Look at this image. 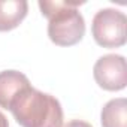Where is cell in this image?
I'll return each instance as SVG.
<instances>
[{
    "label": "cell",
    "mask_w": 127,
    "mask_h": 127,
    "mask_svg": "<svg viewBox=\"0 0 127 127\" xmlns=\"http://www.w3.org/2000/svg\"><path fill=\"white\" fill-rule=\"evenodd\" d=\"M29 11L26 0H0V32H9L21 24Z\"/></svg>",
    "instance_id": "cell-6"
},
{
    "label": "cell",
    "mask_w": 127,
    "mask_h": 127,
    "mask_svg": "<svg viewBox=\"0 0 127 127\" xmlns=\"http://www.w3.org/2000/svg\"><path fill=\"white\" fill-rule=\"evenodd\" d=\"M30 85L29 78L18 70L0 72V108L9 109L18 94Z\"/></svg>",
    "instance_id": "cell-5"
},
{
    "label": "cell",
    "mask_w": 127,
    "mask_h": 127,
    "mask_svg": "<svg viewBox=\"0 0 127 127\" xmlns=\"http://www.w3.org/2000/svg\"><path fill=\"white\" fill-rule=\"evenodd\" d=\"M84 2H46L40 0L42 15L48 18V36L58 46L78 43L85 34V21L78 6Z\"/></svg>",
    "instance_id": "cell-2"
},
{
    "label": "cell",
    "mask_w": 127,
    "mask_h": 127,
    "mask_svg": "<svg viewBox=\"0 0 127 127\" xmlns=\"http://www.w3.org/2000/svg\"><path fill=\"white\" fill-rule=\"evenodd\" d=\"M94 40L103 48H118L127 40V17L114 8L96 12L91 23Z\"/></svg>",
    "instance_id": "cell-3"
},
{
    "label": "cell",
    "mask_w": 127,
    "mask_h": 127,
    "mask_svg": "<svg viewBox=\"0 0 127 127\" xmlns=\"http://www.w3.org/2000/svg\"><path fill=\"white\" fill-rule=\"evenodd\" d=\"M61 127H93V126L84 120H70L66 124H63Z\"/></svg>",
    "instance_id": "cell-8"
},
{
    "label": "cell",
    "mask_w": 127,
    "mask_h": 127,
    "mask_svg": "<svg viewBox=\"0 0 127 127\" xmlns=\"http://www.w3.org/2000/svg\"><path fill=\"white\" fill-rule=\"evenodd\" d=\"M0 127H9V123H8V118L0 112Z\"/></svg>",
    "instance_id": "cell-9"
},
{
    "label": "cell",
    "mask_w": 127,
    "mask_h": 127,
    "mask_svg": "<svg viewBox=\"0 0 127 127\" xmlns=\"http://www.w3.org/2000/svg\"><path fill=\"white\" fill-rule=\"evenodd\" d=\"M102 127H127V100L117 97L109 100L100 112Z\"/></svg>",
    "instance_id": "cell-7"
},
{
    "label": "cell",
    "mask_w": 127,
    "mask_h": 127,
    "mask_svg": "<svg viewBox=\"0 0 127 127\" xmlns=\"http://www.w3.org/2000/svg\"><path fill=\"white\" fill-rule=\"evenodd\" d=\"M97 85L106 91H120L127 85V63L123 55L106 54L100 57L93 67Z\"/></svg>",
    "instance_id": "cell-4"
},
{
    "label": "cell",
    "mask_w": 127,
    "mask_h": 127,
    "mask_svg": "<svg viewBox=\"0 0 127 127\" xmlns=\"http://www.w3.org/2000/svg\"><path fill=\"white\" fill-rule=\"evenodd\" d=\"M23 127H61L63 108L60 102L43 91L27 87L12 102L9 109Z\"/></svg>",
    "instance_id": "cell-1"
}]
</instances>
